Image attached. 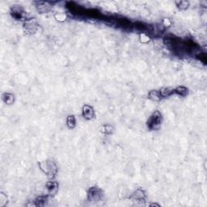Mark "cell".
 I'll list each match as a JSON object with an SVG mask.
<instances>
[{"instance_id":"2e32d148","label":"cell","mask_w":207,"mask_h":207,"mask_svg":"<svg viewBox=\"0 0 207 207\" xmlns=\"http://www.w3.org/2000/svg\"><path fill=\"white\" fill-rule=\"evenodd\" d=\"M176 4L177 6V7L181 10H185L189 7V3L187 1H179V2H176Z\"/></svg>"},{"instance_id":"5b68a950","label":"cell","mask_w":207,"mask_h":207,"mask_svg":"<svg viewBox=\"0 0 207 207\" xmlns=\"http://www.w3.org/2000/svg\"><path fill=\"white\" fill-rule=\"evenodd\" d=\"M24 28L25 32H27L28 33L33 34L35 33L36 32V30H37L38 25H37V24H36V20H33V19H30V20H28V21H26L24 25Z\"/></svg>"},{"instance_id":"30bf717a","label":"cell","mask_w":207,"mask_h":207,"mask_svg":"<svg viewBox=\"0 0 207 207\" xmlns=\"http://www.w3.org/2000/svg\"><path fill=\"white\" fill-rule=\"evenodd\" d=\"M148 98L153 101H160L162 99V96L159 91L152 90L148 93Z\"/></svg>"},{"instance_id":"d6986e66","label":"cell","mask_w":207,"mask_h":207,"mask_svg":"<svg viewBox=\"0 0 207 207\" xmlns=\"http://www.w3.org/2000/svg\"><path fill=\"white\" fill-rule=\"evenodd\" d=\"M140 41L142 43H147L150 41V36L146 33L140 34Z\"/></svg>"},{"instance_id":"277c9868","label":"cell","mask_w":207,"mask_h":207,"mask_svg":"<svg viewBox=\"0 0 207 207\" xmlns=\"http://www.w3.org/2000/svg\"><path fill=\"white\" fill-rule=\"evenodd\" d=\"M103 193L102 190L98 187L90 188L87 192V197L90 202H98L102 198Z\"/></svg>"},{"instance_id":"3957f363","label":"cell","mask_w":207,"mask_h":207,"mask_svg":"<svg viewBox=\"0 0 207 207\" xmlns=\"http://www.w3.org/2000/svg\"><path fill=\"white\" fill-rule=\"evenodd\" d=\"M40 168L45 174L49 176H54L57 172L56 165L51 161H43L40 163Z\"/></svg>"},{"instance_id":"8992f818","label":"cell","mask_w":207,"mask_h":207,"mask_svg":"<svg viewBox=\"0 0 207 207\" xmlns=\"http://www.w3.org/2000/svg\"><path fill=\"white\" fill-rule=\"evenodd\" d=\"M82 114L84 119L91 120L95 116V111L92 106H90L88 104H84L83 107V110H82Z\"/></svg>"},{"instance_id":"7c38bea8","label":"cell","mask_w":207,"mask_h":207,"mask_svg":"<svg viewBox=\"0 0 207 207\" xmlns=\"http://www.w3.org/2000/svg\"><path fill=\"white\" fill-rule=\"evenodd\" d=\"M2 97H3V101L7 104H13L15 101L14 95L11 93H4Z\"/></svg>"},{"instance_id":"7a4b0ae2","label":"cell","mask_w":207,"mask_h":207,"mask_svg":"<svg viewBox=\"0 0 207 207\" xmlns=\"http://www.w3.org/2000/svg\"><path fill=\"white\" fill-rule=\"evenodd\" d=\"M11 16L17 20H25L28 21L29 19L28 13L19 6H15L11 9Z\"/></svg>"},{"instance_id":"52a82bcc","label":"cell","mask_w":207,"mask_h":207,"mask_svg":"<svg viewBox=\"0 0 207 207\" xmlns=\"http://www.w3.org/2000/svg\"><path fill=\"white\" fill-rule=\"evenodd\" d=\"M146 194L144 193V191L141 189H138V190H136L134 193V194L132 195V199L135 202H143L145 201Z\"/></svg>"},{"instance_id":"44dd1931","label":"cell","mask_w":207,"mask_h":207,"mask_svg":"<svg viewBox=\"0 0 207 207\" xmlns=\"http://www.w3.org/2000/svg\"><path fill=\"white\" fill-rule=\"evenodd\" d=\"M163 25L164 26V27H169V26L171 25V21H170V20H168V19H163Z\"/></svg>"},{"instance_id":"9c48e42d","label":"cell","mask_w":207,"mask_h":207,"mask_svg":"<svg viewBox=\"0 0 207 207\" xmlns=\"http://www.w3.org/2000/svg\"><path fill=\"white\" fill-rule=\"evenodd\" d=\"M37 5H36V8L37 10L41 12V13H46L50 10V6L48 5V3L45 2H37Z\"/></svg>"},{"instance_id":"8fae6325","label":"cell","mask_w":207,"mask_h":207,"mask_svg":"<svg viewBox=\"0 0 207 207\" xmlns=\"http://www.w3.org/2000/svg\"><path fill=\"white\" fill-rule=\"evenodd\" d=\"M173 92L174 90L172 87H163L162 89L160 91V95L162 97H168V96L172 95Z\"/></svg>"},{"instance_id":"e0dca14e","label":"cell","mask_w":207,"mask_h":207,"mask_svg":"<svg viewBox=\"0 0 207 207\" xmlns=\"http://www.w3.org/2000/svg\"><path fill=\"white\" fill-rule=\"evenodd\" d=\"M46 202H47V197H39L35 201V205L39 206H45Z\"/></svg>"},{"instance_id":"ba28073f","label":"cell","mask_w":207,"mask_h":207,"mask_svg":"<svg viewBox=\"0 0 207 207\" xmlns=\"http://www.w3.org/2000/svg\"><path fill=\"white\" fill-rule=\"evenodd\" d=\"M46 189H47L48 193L50 195H54L58 192V185L55 181H49L46 184Z\"/></svg>"},{"instance_id":"5bb4252c","label":"cell","mask_w":207,"mask_h":207,"mask_svg":"<svg viewBox=\"0 0 207 207\" xmlns=\"http://www.w3.org/2000/svg\"><path fill=\"white\" fill-rule=\"evenodd\" d=\"M67 125L70 128V129H74L76 126V120L75 118L71 115V116H68L67 119Z\"/></svg>"},{"instance_id":"ffe728a7","label":"cell","mask_w":207,"mask_h":207,"mask_svg":"<svg viewBox=\"0 0 207 207\" xmlns=\"http://www.w3.org/2000/svg\"><path fill=\"white\" fill-rule=\"evenodd\" d=\"M54 16H55V19L58 21H60V22H62L67 19V16L64 13H56Z\"/></svg>"},{"instance_id":"ac0fdd59","label":"cell","mask_w":207,"mask_h":207,"mask_svg":"<svg viewBox=\"0 0 207 207\" xmlns=\"http://www.w3.org/2000/svg\"><path fill=\"white\" fill-rule=\"evenodd\" d=\"M197 58L201 61V62L203 63V64H206V62H207V57H206V53H202V52H200L199 53H197Z\"/></svg>"},{"instance_id":"9a60e30c","label":"cell","mask_w":207,"mask_h":207,"mask_svg":"<svg viewBox=\"0 0 207 207\" xmlns=\"http://www.w3.org/2000/svg\"><path fill=\"white\" fill-rule=\"evenodd\" d=\"M113 131V128L110 125H104L101 128V132L104 133V135H111Z\"/></svg>"},{"instance_id":"4fadbf2b","label":"cell","mask_w":207,"mask_h":207,"mask_svg":"<svg viewBox=\"0 0 207 207\" xmlns=\"http://www.w3.org/2000/svg\"><path fill=\"white\" fill-rule=\"evenodd\" d=\"M174 92H176L177 95H180V96H186L189 93V89L185 87H178L174 90Z\"/></svg>"},{"instance_id":"6da1fadb","label":"cell","mask_w":207,"mask_h":207,"mask_svg":"<svg viewBox=\"0 0 207 207\" xmlns=\"http://www.w3.org/2000/svg\"><path fill=\"white\" fill-rule=\"evenodd\" d=\"M163 121V116L159 111H155L152 113L147 121V127L151 130L158 129L161 126Z\"/></svg>"}]
</instances>
